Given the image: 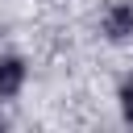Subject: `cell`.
Listing matches in <instances>:
<instances>
[{
    "label": "cell",
    "mask_w": 133,
    "mask_h": 133,
    "mask_svg": "<svg viewBox=\"0 0 133 133\" xmlns=\"http://www.w3.org/2000/svg\"><path fill=\"white\" fill-rule=\"evenodd\" d=\"M21 83H25V66H21V58H0V100H4V96H17Z\"/></svg>",
    "instance_id": "1"
},
{
    "label": "cell",
    "mask_w": 133,
    "mask_h": 133,
    "mask_svg": "<svg viewBox=\"0 0 133 133\" xmlns=\"http://www.w3.org/2000/svg\"><path fill=\"white\" fill-rule=\"evenodd\" d=\"M104 29H108V37H116V42L129 37V33H133V8H129V4H116V8L108 12Z\"/></svg>",
    "instance_id": "2"
},
{
    "label": "cell",
    "mask_w": 133,
    "mask_h": 133,
    "mask_svg": "<svg viewBox=\"0 0 133 133\" xmlns=\"http://www.w3.org/2000/svg\"><path fill=\"white\" fill-rule=\"evenodd\" d=\"M121 108H125V116L133 121V79H129V83L121 87Z\"/></svg>",
    "instance_id": "3"
}]
</instances>
